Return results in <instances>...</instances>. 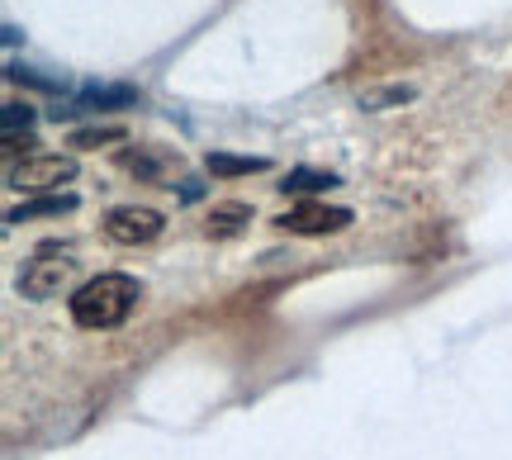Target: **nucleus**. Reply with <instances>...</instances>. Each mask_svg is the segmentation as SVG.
<instances>
[{
	"instance_id": "obj_1",
	"label": "nucleus",
	"mask_w": 512,
	"mask_h": 460,
	"mask_svg": "<svg viewBox=\"0 0 512 460\" xmlns=\"http://www.w3.org/2000/svg\"><path fill=\"white\" fill-rule=\"evenodd\" d=\"M143 299V285L124 271H110V276L86 280L72 295V323L86 332H110L119 323H128V313L138 309Z\"/></svg>"
},
{
	"instance_id": "obj_2",
	"label": "nucleus",
	"mask_w": 512,
	"mask_h": 460,
	"mask_svg": "<svg viewBox=\"0 0 512 460\" xmlns=\"http://www.w3.org/2000/svg\"><path fill=\"white\" fill-rule=\"evenodd\" d=\"M81 276V257L72 247H38L19 271V295L24 299H53Z\"/></svg>"
},
{
	"instance_id": "obj_3",
	"label": "nucleus",
	"mask_w": 512,
	"mask_h": 460,
	"mask_svg": "<svg viewBox=\"0 0 512 460\" xmlns=\"http://www.w3.org/2000/svg\"><path fill=\"white\" fill-rule=\"evenodd\" d=\"M76 157H62V152H29L24 162L10 166V190H19V195H57L62 185L76 181Z\"/></svg>"
},
{
	"instance_id": "obj_4",
	"label": "nucleus",
	"mask_w": 512,
	"mask_h": 460,
	"mask_svg": "<svg viewBox=\"0 0 512 460\" xmlns=\"http://www.w3.org/2000/svg\"><path fill=\"white\" fill-rule=\"evenodd\" d=\"M166 233V219L157 209H138V204H119L105 214V238L119 247H147Z\"/></svg>"
},
{
	"instance_id": "obj_5",
	"label": "nucleus",
	"mask_w": 512,
	"mask_h": 460,
	"mask_svg": "<svg viewBox=\"0 0 512 460\" xmlns=\"http://www.w3.org/2000/svg\"><path fill=\"white\" fill-rule=\"evenodd\" d=\"M275 228L285 233H299V238H323V233H342L351 228V209H337V204H294L290 214H280Z\"/></svg>"
},
{
	"instance_id": "obj_6",
	"label": "nucleus",
	"mask_w": 512,
	"mask_h": 460,
	"mask_svg": "<svg viewBox=\"0 0 512 460\" xmlns=\"http://www.w3.org/2000/svg\"><path fill=\"white\" fill-rule=\"evenodd\" d=\"M143 95L133 91V86H81V95H76V105H57L53 110V119L62 124V119H76V114H86V110H128V105H138Z\"/></svg>"
},
{
	"instance_id": "obj_7",
	"label": "nucleus",
	"mask_w": 512,
	"mask_h": 460,
	"mask_svg": "<svg viewBox=\"0 0 512 460\" xmlns=\"http://www.w3.org/2000/svg\"><path fill=\"white\" fill-rule=\"evenodd\" d=\"M76 195H67V190H57V195H38V200L19 204V209H10L5 214V223H34V219H57V214H72L76 209Z\"/></svg>"
},
{
	"instance_id": "obj_8",
	"label": "nucleus",
	"mask_w": 512,
	"mask_h": 460,
	"mask_svg": "<svg viewBox=\"0 0 512 460\" xmlns=\"http://www.w3.org/2000/svg\"><path fill=\"white\" fill-rule=\"evenodd\" d=\"M119 166H124L128 176H138V181H166V171H171V157L166 152H147V148H124L119 152Z\"/></svg>"
},
{
	"instance_id": "obj_9",
	"label": "nucleus",
	"mask_w": 512,
	"mask_h": 460,
	"mask_svg": "<svg viewBox=\"0 0 512 460\" xmlns=\"http://www.w3.org/2000/svg\"><path fill=\"white\" fill-rule=\"evenodd\" d=\"M247 223H252V204H242V200L214 204V214H209V223H204V233H209V238H238Z\"/></svg>"
},
{
	"instance_id": "obj_10",
	"label": "nucleus",
	"mask_w": 512,
	"mask_h": 460,
	"mask_svg": "<svg viewBox=\"0 0 512 460\" xmlns=\"http://www.w3.org/2000/svg\"><path fill=\"white\" fill-rule=\"evenodd\" d=\"M332 185H342L332 171H313V166H294L285 181L275 185V190H285V195H323V190H332Z\"/></svg>"
},
{
	"instance_id": "obj_11",
	"label": "nucleus",
	"mask_w": 512,
	"mask_h": 460,
	"mask_svg": "<svg viewBox=\"0 0 512 460\" xmlns=\"http://www.w3.org/2000/svg\"><path fill=\"white\" fill-rule=\"evenodd\" d=\"M209 176H252V171H266V157H228V152H209Z\"/></svg>"
},
{
	"instance_id": "obj_12",
	"label": "nucleus",
	"mask_w": 512,
	"mask_h": 460,
	"mask_svg": "<svg viewBox=\"0 0 512 460\" xmlns=\"http://www.w3.org/2000/svg\"><path fill=\"white\" fill-rule=\"evenodd\" d=\"M5 76L19 81V86H34V91H67V76H48V72H38V67H24V62H10Z\"/></svg>"
},
{
	"instance_id": "obj_13",
	"label": "nucleus",
	"mask_w": 512,
	"mask_h": 460,
	"mask_svg": "<svg viewBox=\"0 0 512 460\" xmlns=\"http://www.w3.org/2000/svg\"><path fill=\"white\" fill-rule=\"evenodd\" d=\"M124 138H128L124 124H95V129H76L72 133V148L91 152V148H105V143H124Z\"/></svg>"
},
{
	"instance_id": "obj_14",
	"label": "nucleus",
	"mask_w": 512,
	"mask_h": 460,
	"mask_svg": "<svg viewBox=\"0 0 512 460\" xmlns=\"http://www.w3.org/2000/svg\"><path fill=\"white\" fill-rule=\"evenodd\" d=\"M403 100H413V86H389V91H366V95H361V105H366V110L403 105Z\"/></svg>"
},
{
	"instance_id": "obj_15",
	"label": "nucleus",
	"mask_w": 512,
	"mask_h": 460,
	"mask_svg": "<svg viewBox=\"0 0 512 460\" xmlns=\"http://www.w3.org/2000/svg\"><path fill=\"white\" fill-rule=\"evenodd\" d=\"M34 124V105H19V100H10L5 105V133H19Z\"/></svg>"
},
{
	"instance_id": "obj_16",
	"label": "nucleus",
	"mask_w": 512,
	"mask_h": 460,
	"mask_svg": "<svg viewBox=\"0 0 512 460\" xmlns=\"http://www.w3.org/2000/svg\"><path fill=\"white\" fill-rule=\"evenodd\" d=\"M181 200H200V181H181Z\"/></svg>"
}]
</instances>
